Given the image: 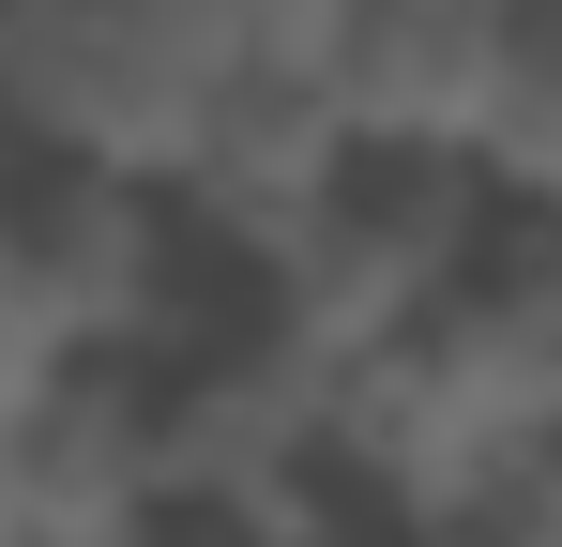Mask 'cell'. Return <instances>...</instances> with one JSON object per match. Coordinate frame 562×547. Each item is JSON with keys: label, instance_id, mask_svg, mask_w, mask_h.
<instances>
[{"label": "cell", "instance_id": "cell-5", "mask_svg": "<svg viewBox=\"0 0 562 547\" xmlns=\"http://www.w3.org/2000/svg\"><path fill=\"white\" fill-rule=\"evenodd\" d=\"M486 168H502V198H562V0H502Z\"/></svg>", "mask_w": 562, "mask_h": 547}, {"label": "cell", "instance_id": "cell-1", "mask_svg": "<svg viewBox=\"0 0 562 547\" xmlns=\"http://www.w3.org/2000/svg\"><path fill=\"white\" fill-rule=\"evenodd\" d=\"M259 31L228 0H0V77L31 153H92V168L183 182L198 122Z\"/></svg>", "mask_w": 562, "mask_h": 547}, {"label": "cell", "instance_id": "cell-4", "mask_svg": "<svg viewBox=\"0 0 562 547\" xmlns=\"http://www.w3.org/2000/svg\"><path fill=\"white\" fill-rule=\"evenodd\" d=\"M319 62H335V91H350L366 153H486L502 0H335Z\"/></svg>", "mask_w": 562, "mask_h": 547}, {"label": "cell", "instance_id": "cell-3", "mask_svg": "<svg viewBox=\"0 0 562 547\" xmlns=\"http://www.w3.org/2000/svg\"><path fill=\"white\" fill-rule=\"evenodd\" d=\"M15 547H137V517L168 502V426L153 380L122 365H31L15 380V456H0Z\"/></svg>", "mask_w": 562, "mask_h": 547}, {"label": "cell", "instance_id": "cell-2", "mask_svg": "<svg viewBox=\"0 0 562 547\" xmlns=\"http://www.w3.org/2000/svg\"><path fill=\"white\" fill-rule=\"evenodd\" d=\"M183 182L92 168V153H31L15 137V198H0V304H15V380L31 365H122L168 335L183 304Z\"/></svg>", "mask_w": 562, "mask_h": 547}]
</instances>
